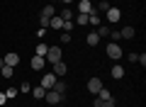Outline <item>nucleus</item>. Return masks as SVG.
I'll return each mask as SVG.
<instances>
[{
	"instance_id": "f257e3e1",
	"label": "nucleus",
	"mask_w": 146,
	"mask_h": 107,
	"mask_svg": "<svg viewBox=\"0 0 146 107\" xmlns=\"http://www.w3.org/2000/svg\"><path fill=\"white\" fill-rule=\"evenodd\" d=\"M105 51H107V56L112 58V61H119V58H122V54H124V51H122V46H119V44H115V41H110Z\"/></svg>"
},
{
	"instance_id": "f03ea898",
	"label": "nucleus",
	"mask_w": 146,
	"mask_h": 107,
	"mask_svg": "<svg viewBox=\"0 0 146 107\" xmlns=\"http://www.w3.org/2000/svg\"><path fill=\"white\" fill-rule=\"evenodd\" d=\"M44 61H49V63L63 61V58H61V46H49V51H46V56H44Z\"/></svg>"
},
{
	"instance_id": "7ed1b4c3",
	"label": "nucleus",
	"mask_w": 146,
	"mask_h": 107,
	"mask_svg": "<svg viewBox=\"0 0 146 107\" xmlns=\"http://www.w3.org/2000/svg\"><path fill=\"white\" fill-rule=\"evenodd\" d=\"M54 85H56V76H54V73H44L42 76V88L44 90H51Z\"/></svg>"
},
{
	"instance_id": "20e7f679",
	"label": "nucleus",
	"mask_w": 146,
	"mask_h": 107,
	"mask_svg": "<svg viewBox=\"0 0 146 107\" xmlns=\"http://www.w3.org/2000/svg\"><path fill=\"white\" fill-rule=\"evenodd\" d=\"M51 66H54V76H56V78H63L68 73V66L63 61H56V63H51Z\"/></svg>"
},
{
	"instance_id": "39448f33",
	"label": "nucleus",
	"mask_w": 146,
	"mask_h": 107,
	"mask_svg": "<svg viewBox=\"0 0 146 107\" xmlns=\"http://www.w3.org/2000/svg\"><path fill=\"white\" fill-rule=\"evenodd\" d=\"M44 100H46L49 105H58V102L63 100V95H58L56 90H46V95H44Z\"/></svg>"
},
{
	"instance_id": "423d86ee",
	"label": "nucleus",
	"mask_w": 146,
	"mask_h": 107,
	"mask_svg": "<svg viewBox=\"0 0 146 107\" xmlns=\"http://www.w3.org/2000/svg\"><path fill=\"white\" fill-rule=\"evenodd\" d=\"M107 20L112 22V25L119 22V20H122V10H119V7H110V10H107Z\"/></svg>"
},
{
	"instance_id": "0eeeda50",
	"label": "nucleus",
	"mask_w": 146,
	"mask_h": 107,
	"mask_svg": "<svg viewBox=\"0 0 146 107\" xmlns=\"http://www.w3.org/2000/svg\"><path fill=\"white\" fill-rule=\"evenodd\" d=\"M88 90L98 95V92L102 90V80H100V78H90V80H88Z\"/></svg>"
},
{
	"instance_id": "6e6552de",
	"label": "nucleus",
	"mask_w": 146,
	"mask_h": 107,
	"mask_svg": "<svg viewBox=\"0 0 146 107\" xmlns=\"http://www.w3.org/2000/svg\"><path fill=\"white\" fill-rule=\"evenodd\" d=\"M44 63H46V61H44V56H34L29 61V66L34 68V71H44Z\"/></svg>"
},
{
	"instance_id": "1a4fd4ad",
	"label": "nucleus",
	"mask_w": 146,
	"mask_h": 107,
	"mask_svg": "<svg viewBox=\"0 0 146 107\" xmlns=\"http://www.w3.org/2000/svg\"><path fill=\"white\" fill-rule=\"evenodd\" d=\"M3 61H5V66H12V68H15L17 63H20V56H17V54H5Z\"/></svg>"
},
{
	"instance_id": "9d476101",
	"label": "nucleus",
	"mask_w": 146,
	"mask_h": 107,
	"mask_svg": "<svg viewBox=\"0 0 146 107\" xmlns=\"http://www.w3.org/2000/svg\"><path fill=\"white\" fill-rule=\"evenodd\" d=\"M49 27H51V29H61V27H63L61 15H54V17H49Z\"/></svg>"
},
{
	"instance_id": "9b49d317",
	"label": "nucleus",
	"mask_w": 146,
	"mask_h": 107,
	"mask_svg": "<svg viewBox=\"0 0 146 107\" xmlns=\"http://www.w3.org/2000/svg\"><path fill=\"white\" fill-rule=\"evenodd\" d=\"M90 10H93V3H90V0H80V3H78V12H83V15H88Z\"/></svg>"
},
{
	"instance_id": "f8f14e48",
	"label": "nucleus",
	"mask_w": 146,
	"mask_h": 107,
	"mask_svg": "<svg viewBox=\"0 0 146 107\" xmlns=\"http://www.w3.org/2000/svg\"><path fill=\"white\" fill-rule=\"evenodd\" d=\"M119 37H122V39H131V37H134V27H129V25L122 27V29H119Z\"/></svg>"
},
{
	"instance_id": "ddd939ff",
	"label": "nucleus",
	"mask_w": 146,
	"mask_h": 107,
	"mask_svg": "<svg viewBox=\"0 0 146 107\" xmlns=\"http://www.w3.org/2000/svg\"><path fill=\"white\" fill-rule=\"evenodd\" d=\"M73 25H88V15H83V12H78V15H76V20H73Z\"/></svg>"
},
{
	"instance_id": "4468645a",
	"label": "nucleus",
	"mask_w": 146,
	"mask_h": 107,
	"mask_svg": "<svg viewBox=\"0 0 146 107\" xmlns=\"http://www.w3.org/2000/svg\"><path fill=\"white\" fill-rule=\"evenodd\" d=\"M110 73H112V78H117V80H122V76H124V68H122V66H115V68H112Z\"/></svg>"
},
{
	"instance_id": "2eb2a0df",
	"label": "nucleus",
	"mask_w": 146,
	"mask_h": 107,
	"mask_svg": "<svg viewBox=\"0 0 146 107\" xmlns=\"http://www.w3.org/2000/svg\"><path fill=\"white\" fill-rule=\"evenodd\" d=\"M88 46H98V41H100V37H98V32H93V34H88Z\"/></svg>"
},
{
	"instance_id": "dca6fc26",
	"label": "nucleus",
	"mask_w": 146,
	"mask_h": 107,
	"mask_svg": "<svg viewBox=\"0 0 146 107\" xmlns=\"http://www.w3.org/2000/svg\"><path fill=\"white\" fill-rule=\"evenodd\" d=\"M32 95H34V97H36V100H42V97H44V95H46V90H44V88H42V85H36V88H34V90H32Z\"/></svg>"
},
{
	"instance_id": "f3484780",
	"label": "nucleus",
	"mask_w": 146,
	"mask_h": 107,
	"mask_svg": "<svg viewBox=\"0 0 146 107\" xmlns=\"http://www.w3.org/2000/svg\"><path fill=\"white\" fill-rule=\"evenodd\" d=\"M51 90H56L58 95H66V83H61V80H56V85H54Z\"/></svg>"
},
{
	"instance_id": "a211bd4d",
	"label": "nucleus",
	"mask_w": 146,
	"mask_h": 107,
	"mask_svg": "<svg viewBox=\"0 0 146 107\" xmlns=\"http://www.w3.org/2000/svg\"><path fill=\"white\" fill-rule=\"evenodd\" d=\"M0 73H3L5 78H12V76H15V68H12V66H3V68H0Z\"/></svg>"
},
{
	"instance_id": "6ab92c4d",
	"label": "nucleus",
	"mask_w": 146,
	"mask_h": 107,
	"mask_svg": "<svg viewBox=\"0 0 146 107\" xmlns=\"http://www.w3.org/2000/svg\"><path fill=\"white\" fill-rule=\"evenodd\" d=\"M73 27H76V25H73V20H63L61 32H68V34H71V32H73Z\"/></svg>"
},
{
	"instance_id": "aec40b11",
	"label": "nucleus",
	"mask_w": 146,
	"mask_h": 107,
	"mask_svg": "<svg viewBox=\"0 0 146 107\" xmlns=\"http://www.w3.org/2000/svg\"><path fill=\"white\" fill-rule=\"evenodd\" d=\"M46 51H49L46 44H36V54H34V56H46Z\"/></svg>"
},
{
	"instance_id": "412c9836",
	"label": "nucleus",
	"mask_w": 146,
	"mask_h": 107,
	"mask_svg": "<svg viewBox=\"0 0 146 107\" xmlns=\"http://www.w3.org/2000/svg\"><path fill=\"white\" fill-rule=\"evenodd\" d=\"M110 7H112V5H110L107 0H102V3H100V5H98V7H95V10H98V12H107V10H110Z\"/></svg>"
},
{
	"instance_id": "4be33fe9",
	"label": "nucleus",
	"mask_w": 146,
	"mask_h": 107,
	"mask_svg": "<svg viewBox=\"0 0 146 107\" xmlns=\"http://www.w3.org/2000/svg\"><path fill=\"white\" fill-rule=\"evenodd\" d=\"M42 17H54V5H46L42 10Z\"/></svg>"
},
{
	"instance_id": "5701e85b",
	"label": "nucleus",
	"mask_w": 146,
	"mask_h": 107,
	"mask_svg": "<svg viewBox=\"0 0 146 107\" xmlns=\"http://www.w3.org/2000/svg\"><path fill=\"white\" fill-rule=\"evenodd\" d=\"M100 107H117V102H115V97H107V100H102Z\"/></svg>"
},
{
	"instance_id": "b1692460",
	"label": "nucleus",
	"mask_w": 146,
	"mask_h": 107,
	"mask_svg": "<svg viewBox=\"0 0 146 107\" xmlns=\"http://www.w3.org/2000/svg\"><path fill=\"white\" fill-rule=\"evenodd\" d=\"M17 92H20V90H15V88H7V90H5V97H7V100H12V97H17Z\"/></svg>"
},
{
	"instance_id": "393cba45",
	"label": "nucleus",
	"mask_w": 146,
	"mask_h": 107,
	"mask_svg": "<svg viewBox=\"0 0 146 107\" xmlns=\"http://www.w3.org/2000/svg\"><path fill=\"white\" fill-rule=\"evenodd\" d=\"M110 32H112V29H110V27H100V29H98V37H107Z\"/></svg>"
},
{
	"instance_id": "a878e982",
	"label": "nucleus",
	"mask_w": 146,
	"mask_h": 107,
	"mask_svg": "<svg viewBox=\"0 0 146 107\" xmlns=\"http://www.w3.org/2000/svg\"><path fill=\"white\" fill-rule=\"evenodd\" d=\"M110 39L115 41V44H119V39H122V37H119V32H110Z\"/></svg>"
},
{
	"instance_id": "bb28decb",
	"label": "nucleus",
	"mask_w": 146,
	"mask_h": 107,
	"mask_svg": "<svg viewBox=\"0 0 146 107\" xmlns=\"http://www.w3.org/2000/svg\"><path fill=\"white\" fill-rule=\"evenodd\" d=\"M61 20H73V12L71 10H63L61 12Z\"/></svg>"
},
{
	"instance_id": "cd10ccee",
	"label": "nucleus",
	"mask_w": 146,
	"mask_h": 107,
	"mask_svg": "<svg viewBox=\"0 0 146 107\" xmlns=\"http://www.w3.org/2000/svg\"><path fill=\"white\" fill-rule=\"evenodd\" d=\"M58 37H61V41H63V44H68V41H71V34H68V32H61Z\"/></svg>"
},
{
	"instance_id": "c85d7f7f",
	"label": "nucleus",
	"mask_w": 146,
	"mask_h": 107,
	"mask_svg": "<svg viewBox=\"0 0 146 107\" xmlns=\"http://www.w3.org/2000/svg\"><path fill=\"white\" fill-rule=\"evenodd\" d=\"M20 92H32V88H29V83H22V85H20Z\"/></svg>"
},
{
	"instance_id": "c756f323",
	"label": "nucleus",
	"mask_w": 146,
	"mask_h": 107,
	"mask_svg": "<svg viewBox=\"0 0 146 107\" xmlns=\"http://www.w3.org/2000/svg\"><path fill=\"white\" fill-rule=\"evenodd\" d=\"M39 25H42L44 29H46V27H49V17H42V15H39Z\"/></svg>"
},
{
	"instance_id": "7c9ffc66",
	"label": "nucleus",
	"mask_w": 146,
	"mask_h": 107,
	"mask_svg": "<svg viewBox=\"0 0 146 107\" xmlns=\"http://www.w3.org/2000/svg\"><path fill=\"white\" fill-rule=\"evenodd\" d=\"M5 100H7V97H5V92H0V105H5Z\"/></svg>"
},
{
	"instance_id": "2f4dec72",
	"label": "nucleus",
	"mask_w": 146,
	"mask_h": 107,
	"mask_svg": "<svg viewBox=\"0 0 146 107\" xmlns=\"http://www.w3.org/2000/svg\"><path fill=\"white\" fill-rule=\"evenodd\" d=\"M3 66H5V61H3V58H0V68H3Z\"/></svg>"
},
{
	"instance_id": "473e14b6",
	"label": "nucleus",
	"mask_w": 146,
	"mask_h": 107,
	"mask_svg": "<svg viewBox=\"0 0 146 107\" xmlns=\"http://www.w3.org/2000/svg\"><path fill=\"white\" fill-rule=\"evenodd\" d=\"M63 3H73V0H63Z\"/></svg>"
},
{
	"instance_id": "72a5a7b5",
	"label": "nucleus",
	"mask_w": 146,
	"mask_h": 107,
	"mask_svg": "<svg viewBox=\"0 0 146 107\" xmlns=\"http://www.w3.org/2000/svg\"><path fill=\"white\" fill-rule=\"evenodd\" d=\"M51 3H54V0H51Z\"/></svg>"
}]
</instances>
